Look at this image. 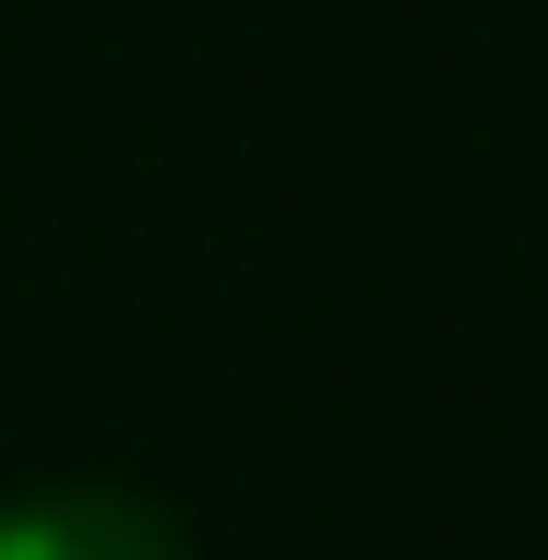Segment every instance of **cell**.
Instances as JSON below:
<instances>
[{
	"label": "cell",
	"instance_id": "obj_1",
	"mask_svg": "<svg viewBox=\"0 0 548 560\" xmlns=\"http://www.w3.org/2000/svg\"><path fill=\"white\" fill-rule=\"evenodd\" d=\"M0 560H179V525L119 489H60V501L0 513Z\"/></svg>",
	"mask_w": 548,
	"mask_h": 560
}]
</instances>
